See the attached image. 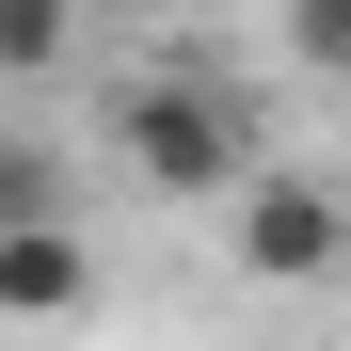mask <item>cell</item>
Listing matches in <instances>:
<instances>
[{"mask_svg":"<svg viewBox=\"0 0 351 351\" xmlns=\"http://www.w3.org/2000/svg\"><path fill=\"white\" fill-rule=\"evenodd\" d=\"M80 304H96V240H80V223H64V208H48V223H0V319L64 335Z\"/></svg>","mask_w":351,"mask_h":351,"instance_id":"3","label":"cell"},{"mask_svg":"<svg viewBox=\"0 0 351 351\" xmlns=\"http://www.w3.org/2000/svg\"><path fill=\"white\" fill-rule=\"evenodd\" d=\"M80 48V0H0V80H48Z\"/></svg>","mask_w":351,"mask_h":351,"instance_id":"4","label":"cell"},{"mask_svg":"<svg viewBox=\"0 0 351 351\" xmlns=\"http://www.w3.org/2000/svg\"><path fill=\"white\" fill-rule=\"evenodd\" d=\"M112 16H208V0H112Z\"/></svg>","mask_w":351,"mask_h":351,"instance_id":"7","label":"cell"},{"mask_svg":"<svg viewBox=\"0 0 351 351\" xmlns=\"http://www.w3.org/2000/svg\"><path fill=\"white\" fill-rule=\"evenodd\" d=\"M223 240H240L256 287H319V271L351 256V208L319 192V176H271V160H256L240 192H223Z\"/></svg>","mask_w":351,"mask_h":351,"instance_id":"2","label":"cell"},{"mask_svg":"<svg viewBox=\"0 0 351 351\" xmlns=\"http://www.w3.org/2000/svg\"><path fill=\"white\" fill-rule=\"evenodd\" d=\"M287 48H304L319 80H351V0H287Z\"/></svg>","mask_w":351,"mask_h":351,"instance_id":"6","label":"cell"},{"mask_svg":"<svg viewBox=\"0 0 351 351\" xmlns=\"http://www.w3.org/2000/svg\"><path fill=\"white\" fill-rule=\"evenodd\" d=\"M112 144H128V176L160 208H223L256 176V128H240L223 80H128V96H112Z\"/></svg>","mask_w":351,"mask_h":351,"instance_id":"1","label":"cell"},{"mask_svg":"<svg viewBox=\"0 0 351 351\" xmlns=\"http://www.w3.org/2000/svg\"><path fill=\"white\" fill-rule=\"evenodd\" d=\"M48 208H64V160L48 144H0V223H48Z\"/></svg>","mask_w":351,"mask_h":351,"instance_id":"5","label":"cell"}]
</instances>
